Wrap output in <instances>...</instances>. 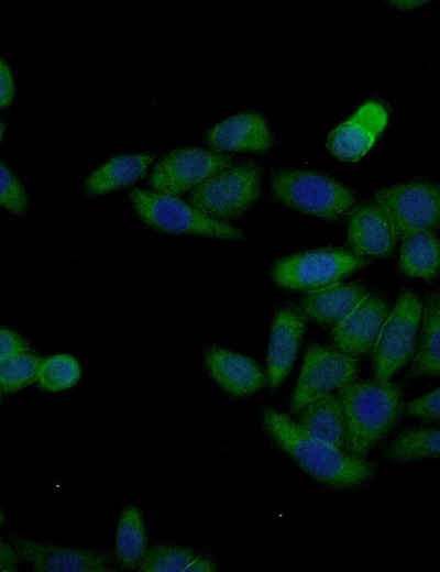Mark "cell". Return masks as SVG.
Masks as SVG:
<instances>
[{
	"label": "cell",
	"mask_w": 440,
	"mask_h": 572,
	"mask_svg": "<svg viewBox=\"0 0 440 572\" xmlns=\"http://www.w3.org/2000/svg\"><path fill=\"white\" fill-rule=\"evenodd\" d=\"M387 120V110L381 102L367 101L329 133L327 148L340 161L356 162L371 150Z\"/></svg>",
	"instance_id": "13"
},
{
	"label": "cell",
	"mask_w": 440,
	"mask_h": 572,
	"mask_svg": "<svg viewBox=\"0 0 440 572\" xmlns=\"http://www.w3.org/2000/svg\"><path fill=\"white\" fill-rule=\"evenodd\" d=\"M312 436L346 451V428L338 393H328L306 404L298 411V422Z\"/></svg>",
	"instance_id": "19"
},
{
	"label": "cell",
	"mask_w": 440,
	"mask_h": 572,
	"mask_svg": "<svg viewBox=\"0 0 440 572\" xmlns=\"http://www.w3.org/2000/svg\"><path fill=\"white\" fill-rule=\"evenodd\" d=\"M271 191L276 202L326 221L344 216L355 202L346 186L314 170L276 169L271 175Z\"/></svg>",
	"instance_id": "3"
},
{
	"label": "cell",
	"mask_w": 440,
	"mask_h": 572,
	"mask_svg": "<svg viewBox=\"0 0 440 572\" xmlns=\"http://www.w3.org/2000/svg\"><path fill=\"white\" fill-rule=\"evenodd\" d=\"M426 1H416V0H413V1H406V0H396V1H389L388 3L397 7V8H400V9H414V8H417L419 6H421L422 3H425Z\"/></svg>",
	"instance_id": "33"
},
{
	"label": "cell",
	"mask_w": 440,
	"mask_h": 572,
	"mask_svg": "<svg viewBox=\"0 0 440 572\" xmlns=\"http://www.w3.org/2000/svg\"><path fill=\"white\" fill-rule=\"evenodd\" d=\"M133 206L148 226L175 234H195L226 240H242L244 232L212 219L176 196L134 189Z\"/></svg>",
	"instance_id": "6"
},
{
	"label": "cell",
	"mask_w": 440,
	"mask_h": 572,
	"mask_svg": "<svg viewBox=\"0 0 440 572\" xmlns=\"http://www.w3.org/2000/svg\"><path fill=\"white\" fill-rule=\"evenodd\" d=\"M346 233L350 250L363 257L388 256L397 241L386 212L374 199L352 209Z\"/></svg>",
	"instance_id": "15"
},
{
	"label": "cell",
	"mask_w": 440,
	"mask_h": 572,
	"mask_svg": "<svg viewBox=\"0 0 440 572\" xmlns=\"http://www.w3.org/2000/svg\"><path fill=\"white\" fill-rule=\"evenodd\" d=\"M1 185H0V201L1 205L12 213L21 215L28 208L26 193L14 176V174L1 163Z\"/></svg>",
	"instance_id": "28"
},
{
	"label": "cell",
	"mask_w": 440,
	"mask_h": 572,
	"mask_svg": "<svg viewBox=\"0 0 440 572\" xmlns=\"http://www.w3.org/2000/svg\"><path fill=\"white\" fill-rule=\"evenodd\" d=\"M14 95V81L11 70L4 59L0 63V105L6 108L10 105Z\"/></svg>",
	"instance_id": "31"
},
{
	"label": "cell",
	"mask_w": 440,
	"mask_h": 572,
	"mask_svg": "<svg viewBox=\"0 0 440 572\" xmlns=\"http://www.w3.org/2000/svg\"><path fill=\"white\" fill-rule=\"evenodd\" d=\"M153 154L118 155L97 168L86 182V193L97 196L128 186L143 176L153 162Z\"/></svg>",
	"instance_id": "21"
},
{
	"label": "cell",
	"mask_w": 440,
	"mask_h": 572,
	"mask_svg": "<svg viewBox=\"0 0 440 572\" xmlns=\"http://www.w3.org/2000/svg\"><path fill=\"white\" fill-rule=\"evenodd\" d=\"M359 360L336 348L319 343L308 345L290 400V413L298 411L312 399L355 381Z\"/></svg>",
	"instance_id": "9"
},
{
	"label": "cell",
	"mask_w": 440,
	"mask_h": 572,
	"mask_svg": "<svg viewBox=\"0 0 440 572\" xmlns=\"http://www.w3.org/2000/svg\"><path fill=\"white\" fill-rule=\"evenodd\" d=\"M440 377V293L432 292L422 304L420 337L408 377Z\"/></svg>",
	"instance_id": "20"
},
{
	"label": "cell",
	"mask_w": 440,
	"mask_h": 572,
	"mask_svg": "<svg viewBox=\"0 0 440 572\" xmlns=\"http://www.w3.org/2000/svg\"><path fill=\"white\" fill-rule=\"evenodd\" d=\"M146 531L142 512L135 505L125 506L116 535V558L121 568L136 570L146 548Z\"/></svg>",
	"instance_id": "24"
},
{
	"label": "cell",
	"mask_w": 440,
	"mask_h": 572,
	"mask_svg": "<svg viewBox=\"0 0 440 572\" xmlns=\"http://www.w3.org/2000/svg\"><path fill=\"white\" fill-rule=\"evenodd\" d=\"M403 389L391 381H353L338 389L346 428V452L364 458L396 425Z\"/></svg>",
	"instance_id": "2"
},
{
	"label": "cell",
	"mask_w": 440,
	"mask_h": 572,
	"mask_svg": "<svg viewBox=\"0 0 440 572\" xmlns=\"http://www.w3.org/2000/svg\"><path fill=\"white\" fill-rule=\"evenodd\" d=\"M205 363L212 378L233 396L252 395L267 382L263 370L254 360L220 346L207 349Z\"/></svg>",
	"instance_id": "17"
},
{
	"label": "cell",
	"mask_w": 440,
	"mask_h": 572,
	"mask_svg": "<svg viewBox=\"0 0 440 572\" xmlns=\"http://www.w3.org/2000/svg\"><path fill=\"white\" fill-rule=\"evenodd\" d=\"M21 558L41 572H112L113 559L96 550L61 547L13 535L10 538Z\"/></svg>",
	"instance_id": "11"
},
{
	"label": "cell",
	"mask_w": 440,
	"mask_h": 572,
	"mask_svg": "<svg viewBox=\"0 0 440 572\" xmlns=\"http://www.w3.org/2000/svg\"><path fill=\"white\" fill-rule=\"evenodd\" d=\"M140 572H213L218 570L215 560L182 546L155 544L143 556Z\"/></svg>",
	"instance_id": "22"
},
{
	"label": "cell",
	"mask_w": 440,
	"mask_h": 572,
	"mask_svg": "<svg viewBox=\"0 0 440 572\" xmlns=\"http://www.w3.org/2000/svg\"><path fill=\"white\" fill-rule=\"evenodd\" d=\"M307 317L296 306L279 309L272 321L267 349V384L276 391L295 362Z\"/></svg>",
	"instance_id": "14"
},
{
	"label": "cell",
	"mask_w": 440,
	"mask_h": 572,
	"mask_svg": "<svg viewBox=\"0 0 440 572\" xmlns=\"http://www.w3.org/2000/svg\"><path fill=\"white\" fill-rule=\"evenodd\" d=\"M231 156L198 147L178 148L155 166L150 184L153 191L177 196L195 189L218 172L233 165Z\"/></svg>",
	"instance_id": "10"
},
{
	"label": "cell",
	"mask_w": 440,
	"mask_h": 572,
	"mask_svg": "<svg viewBox=\"0 0 440 572\" xmlns=\"http://www.w3.org/2000/svg\"><path fill=\"white\" fill-rule=\"evenodd\" d=\"M391 312L386 299L369 293L364 299L331 330V340L339 351L352 358L372 353L383 324Z\"/></svg>",
	"instance_id": "12"
},
{
	"label": "cell",
	"mask_w": 440,
	"mask_h": 572,
	"mask_svg": "<svg viewBox=\"0 0 440 572\" xmlns=\"http://www.w3.org/2000/svg\"><path fill=\"white\" fill-rule=\"evenodd\" d=\"M21 556L18 550L12 548L6 541H1L0 546V570L13 572L18 570Z\"/></svg>",
	"instance_id": "32"
},
{
	"label": "cell",
	"mask_w": 440,
	"mask_h": 572,
	"mask_svg": "<svg viewBox=\"0 0 440 572\" xmlns=\"http://www.w3.org/2000/svg\"><path fill=\"white\" fill-rule=\"evenodd\" d=\"M369 263L351 250L319 248L279 258L272 267V278L282 288L312 292L340 283Z\"/></svg>",
	"instance_id": "4"
},
{
	"label": "cell",
	"mask_w": 440,
	"mask_h": 572,
	"mask_svg": "<svg viewBox=\"0 0 440 572\" xmlns=\"http://www.w3.org/2000/svg\"><path fill=\"white\" fill-rule=\"evenodd\" d=\"M420 296L405 289L399 293L372 351L373 376L389 381L414 356L422 316Z\"/></svg>",
	"instance_id": "7"
},
{
	"label": "cell",
	"mask_w": 440,
	"mask_h": 572,
	"mask_svg": "<svg viewBox=\"0 0 440 572\" xmlns=\"http://www.w3.org/2000/svg\"><path fill=\"white\" fill-rule=\"evenodd\" d=\"M206 141L216 151L266 152L273 144L264 118L254 111L237 113L209 130Z\"/></svg>",
	"instance_id": "16"
},
{
	"label": "cell",
	"mask_w": 440,
	"mask_h": 572,
	"mask_svg": "<svg viewBox=\"0 0 440 572\" xmlns=\"http://www.w3.org/2000/svg\"><path fill=\"white\" fill-rule=\"evenodd\" d=\"M384 455L399 463L440 457V427H413L389 441Z\"/></svg>",
	"instance_id": "25"
},
{
	"label": "cell",
	"mask_w": 440,
	"mask_h": 572,
	"mask_svg": "<svg viewBox=\"0 0 440 572\" xmlns=\"http://www.w3.org/2000/svg\"><path fill=\"white\" fill-rule=\"evenodd\" d=\"M374 200L386 212L397 241L440 224V186L413 180L378 189Z\"/></svg>",
	"instance_id": "8"
},
{
	"label": "cell",
	"mask_w": 440,
	"mask_h": 572,
	"mask_svg": "<svg viewBox=\"0 0 440 572\" xmlns=\"http://www.w3.org/2000/svg\"><path fill=\"white\" fill-rule=\"evenodd\" d=\"M29 352L28 342L13 330L2 327L0 330V359Z\"/></svg>",
	"instance_id": "30"
},
{
	"label": "cell",
	"mask_w": 440,
	"mask_h": 572,
	"mask_svg": "<svg viewBox=\"0 0 440 572\" xmlns=\"http://www.w3.org/2000/svg\"><path fill=\"white\" fill-rule=\"evenodd\" d=\"M403 409L422 421L440 422V387L406 403Z\"/></svg>",
	"instance_id": "29"
},
{
	"label": "cell",
	"mask_w": 440,
	"mask_h": 572,
	"mask_svg": "<svg viewBox=\"0 0 440 572\" xmlns=\"http://www.w3.org/2000/svg\"><path fill=\"white\" fill-rule=\"evenodd\" d=\"M360 283H337L331 286L307 292L298 308L307 317L322 324H336L349 315L367 295Z\"/></svg>",
	"instance_id": "18"
},
{
	"label": "cell",
	"mask_w": 440,
	"mask_h": 572,
	"mask_svg": "<svg viewBox=\"0 0 440 572\" xmlns=\"http://www.w3.org/2000/svg\"><path fill=\"white\" fill-rule=\"evenodd\" d=\"M261 177L256 163L231 165L196 187L189 204L219 221L240 218L258 199Z\"/></svg>",
	"instance_id": "5"
},
{
	"label": "cell",
	"mask_w": 440,
	"mask_h": 572,
	"mask_svg": "<svg viewBox=\"0 0 440 572\" xmlns=\"http://www.w3.org/2000/svg\"><path fill=\"white\" fill-rule=\"evenodd\" d=\"M41 358L30 352L0 359V384L3 394L14 393L37 381Z\"/></svg>",
	"instance_id": "26"
},
{
	"label": "cell",
	"mask_w": 440,
	"mask_h": 572,
	"mask_svg": "<svg viewBox=\"0 0 440 572\" xmlns=\"http://www.w3.org/2000/svg\"><path fill=\"white\" fill-rule=\"evenodd\" d=\"M399 271L409 277L430 279L440 271V241L432 231L413 233L402 241Z\"/></svg>",
	"instance_id": "23"
},
{
	"label": "cell",
	"mask_w": 440,
	"mask_h": 572,
	"mask_svg": "<svg viewBox=\"0 0 440 572\" xmlns=\"http://www.w3.org/2000/svg\"><path fill=\"white\" fill-rule=\"evenodd\" d=\"M263 425L278 448L308 475L326 485L352 488L366 483L375 474L373 463L312 436L273 407L264 408Z\"/></svg>",
	"instance_id": "1"
},
{
	"label": "cell",
	"mask_w": 440,
	"mask_h": 572,
	"mask_svg": "<svg viewBox=\"0 0 440 572\" xmlns=\"http://www.w3.org/2000/svg\"><path fill=\"white\" fill-rule=\"evenodd\" d=\"M80 377V366L69 354H56L42 360L37 384L47 392H59L74 386Z\"/></svg>",
	"instance_id": "27"
}]
</instances>
